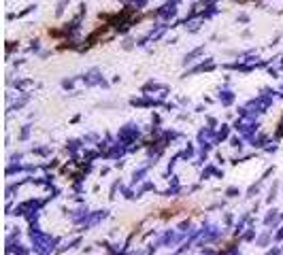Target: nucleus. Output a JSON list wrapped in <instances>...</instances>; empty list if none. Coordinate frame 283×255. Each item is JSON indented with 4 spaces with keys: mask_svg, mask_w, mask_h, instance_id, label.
Returning <instances> with one entry per match:
<instances>
[{
    "mask_svg": "<svg viewBox=\"0 0 283 255\" xmlns=\"http://www.w3.org/2000/svg\"><path fill=\"white\" fill-rule=\"evenodd\" d=\"M183 211H187L183 204H173V206H168V209H160V211L156 213V217H160V219H173V217L181 215Z\"/></svg>",
    "mask_w": 283,
    "mask_h": 255,
    "instance_id": "nucleus-1",
    "label": "nucleus"
}]
</instances>
